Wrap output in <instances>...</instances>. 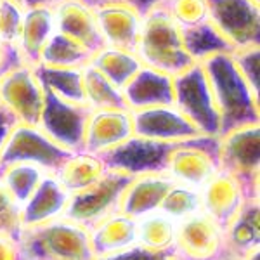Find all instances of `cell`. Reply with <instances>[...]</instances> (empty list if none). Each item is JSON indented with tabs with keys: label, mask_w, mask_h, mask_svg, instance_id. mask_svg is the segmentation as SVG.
I'll use <instances>...</instances> for the list:
<instances>
[{
	"label": "cell",
	"mask_w": 260,
	"mask_h": 260,
	"mask_svg": "<svg viewBox=\"0 0 260 260\" xmlns=\"http://www.w3.org/2000/svg\"><path fill=\"white\" fill-rule=\"evenodd\" d=\"M231 52H219L200 62L220 115V136L243 125L260 123V98L241 77Z\"/></svg>",
	"instance_id": "cell-1"
},
{
	"label": "cell",
	"mask_w": 260,
	"mask_h": 260,
	"mask_svg": "<svg viewBox=\"0 0 260 260\" xmlns=\"http://www.w3.org/2000/svg\"><path fill=\"white\" fill-rule=\"evenodd\" d=\"M134 54L142 66L172 78L196 64L186 50L182 31L160 4L142 14V26Z\"/></svg>",
	"instance_id": "cell-2"
},
{
	"label": "cell",
	"mask_w": 260,
	"mask_h": 260,
	"mask_svg": "<svg viewBox=\"0 0 260 260\" xmlns=\"http://www.w3.org/2000/svg\"><path fill=\"white\" fill-rule=\"evenodd\" d=\"M18 248L23 260H95L89 229L64 217L23 228Z\"/></svg>",
	"instance_id": "cell-3"
},
{
	"label": "cell",
	"mask_w": 260,
	"mask_h": 260,
	"mask_svg": "<svg viewBox=\"0 0 260 260\" xmlns=\"http://www.w3.org/2000/svg\"><path fill=\"white\" fill-rule=\"evenodd\" d=\"M219 169L241 182L248 200L260 198V123L243 125L217 137Z\"/></svg>",
	"instance_id": "cell-4"
},
{
	"label": "cell",
	"mask_w": 260,
	"mask_h": 260,
	"mask_svg": "<svg viewBox=\"0 0 260 260\" xmlns=\"http://www.w3.org/2000/svg\"><path fill=\"white\" fill-rule=\"evenodd\" d=\"M132 180L128 174L108 170L94 186L70 196L64 219L85 229H92L101 220L120 212L121 196Z\"/></svg>",
	"instance_id": "cell-5"
},
{
	"label": "cell",
	"mask_w": 260,
	"mask_h": 260,
	"mask_svg": "<svg viewBox=\"0 0 260 260\" xmlns=\"http://www.w3.org/2000/svg\"><path fill=\"white\" fill-rule=\"evenodd\" d=\"M174 106L207 137L220 136V115L200 62L174 77Z\"/></svg>",
	"instance_id": "cell-6"
},
{
	"label": "cell",
	"mask_w": 260,
	"mask_h": 260,
	"mask_svg": "<svg viewBox=\"0 0 260 260\" xmlns=\"http://www.w3.org/2000/svg\"><path fill=\"white\" fill-rule=\"evenodd\" d=\"M71 154L56 144L39 125L18 123L0 153V169L14 163H33L49 174H57Z\"/></svg>",
	"instance_id": "cell-7"
},
{
	"label": "cell",
	"mask_w": 260,
	"mask_h": 260,
	"mask_svg": "<svg viewBox=\"0 0 260 260\" xmlns=\"http://www.w3.org/2000/svg\"><path fill=\"white\" fill-rule=\"evenodd\" d=\"M172 260H233L224 229L205 212L177 222L175 240L169 250Z\"/></svg>",
	"instance_id": "cell-8"
},
{
	"label": "cell",
	"mask_w": 260,
	"mask_h": 260,
	"mask_svg": "<svg viewBox=\"0 0 260 260\" xmlns=\"http://www.w3.org/2000/svg\"><path fill=\"white\" fill-rule=\"evenodd\" d=\"M210 24L233 50L260 45V6L253 0H207Z\"/></svg>",
	"instance_id": "cell-9"
},
{
	"label": "cell",
	"mask_w": 260,
	"mask_h": 260,
	"mask_svg": "<svg viewBox=\"0 0 260 260\" xmlns=\"http://www.w3.org/2000/svg\"><path fill=\"white\" fill-rule=\"evenodd\" d=\"M44 110L39 127L61 148L70 153H80L83 151L90 110L85 104L71 103L47 89H44Z\"/></svg>",
	"instance_id": "cell-10"
},
{
	"label": "cell",
	"mask_w": 260,
	"mask_h": 260,
	"mask_svg": "<svg viewBox=\"0 0 260 260\" xmlns=\"http://www.w3.org/2000/svg\"><path fill=\"white\" fill-rule=\"evenodd\" d=\"M179 142H161L132 136L120 146L99 154L106 170L123 172L130 177L146 174H160L167 170L170 153Z\"/></svg>",
	"instance_id": "cell-11"
},
{
	"label": "cell",
	"mask_w": 260,
	"mask_h": 260,
	"mask_svg": "<svg viewBox=\"0 0 260 260\" xmlns=\"http://www.w3.org/2000/svg\"><path fill=\"white\" fill-rule=\"evenodd\" d=\"M219 170L217 137H200L179 142L170 153L165 172L174 182L201 189Z\"/></svg>",
	"instance_id": "cell-12"
},
{
	"label": "cell",
	"mask_w": 260,
	"mask_h": 260,
	"mask_svg": "<svg viewBox=\"0 0 260 260\" xmlns=\"http://www.w3.org/2000/svg\"><path fill=\"white\" fill-rule=\"evenodd\" d=\"M44 98V87L33 66L21 64L0 80V103L23 125H39Z\"/></svg>",
	"instance_id": "cell-13"
},
{
	"label": "cell",
	"mask_w": 260,
	"mask_h": 260,
	"mask_svg": "<svg viewBox=\"0 0 260 260\" xmlns=\"http://www.w3.org/2000/svg\"><path fill=\"white\" fill-rule=\"evenodd\" d=\"M134 136L161 142H186L207 137L175 106H156L130 111Z\"/></svg>",
	"instance_id": "cell-14"
},
{
	"label": "cell",
	"mask_w": 260,
	"mask_h": 260,
	"mask_svg": "<svg viewBox=\"0 0 260 260\" xmlns=\"http://www.w3.org/2000/svg\"><path fill=\"white\" fill-rule=\"evenodd\" d=\"M92 11L104 45L134 52L142 26L141 12L128 4H103Z\"/></svg>",
	"instance_id": "cell-15"
},
{
	"label": "cell",
	"mask_w": 260,
	"mask_h": 260,
	"mask_svg": "<svg viewBox=\"0 0 260 260\" xmlns=\"http://www.w3.org/2000/svg\"><path fill=\"white\" fill-rule=\"evenodd\" d=\"M200 194L203 212L215 220L222 229H225L233 222L248 200L240 180L222 170L217 172L201 187Z\"/></svg>",
	"instance_id": "cell-16"
},
{
	"label": "cell",
	"mask_w": 260,
	"mask_h": 260,
	"mask_svg": "<svg viewBox=\"0 0 260 260\" xmlns=\"http://www.w3.org/2000/svg\"><path fill=\"white\" fill-rule=\"evenodd\" d=\"M54 18L57 33L78 42L92 54L106 47L99 33L94 11L83 0H59L54 6Z\"/></svg>",
	"instance_id": "cell-17"
},
{
	"label": "cell",
	"mask_w": 260,
	"mask_h": 260,
	"mask_svg": "<svg viewBox=\"0 0 260 260\" xmlns=\"http://www.w3.org/2000/svg\"><path fill=\"white\" fill-rule=\"evenodd\" d=\"M134 136L130 110H99L90 111L87 121L83 151L90 154H103L128 137Z\"/></svg>",
	"instance_id": "cell-18"
},
{
	"label": "cell",
	"mask_w": 260,
	"mask_h": 260,
	"mask_svg": "<svg viewBox=\"0 0 260 260\" xmlns=\"http://www.w3.org/2000/svg\"><path fill=\"white\" fill-rule=\"evenodd\" d=\"M121 94L130 111L174 106V78L141 66L139 71L121 87Z\"/></svg>",
	"instance_id": "cell-19"
},
{
	"label": "cell",
	"mask_w": 260,
	"mask_h": 260,
	"mask_svg": "<svg viewBox=\"0 0 260 260\" xmlns=\"http://www.w3.org/2000/svg\"><path fill=\"white\" fill-rule=\"evenodd\" d=\"M70 192L62 187L56 174H45L35 192L21 207L23 228H33L45 222L61 219L68 207Z\"/></svg>",
	"instance_id": "cell-20"
},
{
	"label": "cell",
	"mask_w": 260,
	"mask_h": 260,
	"mask_svg": "<svg viewBox=\"0 0 260 260\" xmlns=\"http://www.w3.org/2000/svg\"><path fill=\"white\" fill-rule=\"evenodd\" d=\"M54 6L42 4V6L24 7L23 24H21V33L18 39V49L23 64H39L42 50L47 45L50 37L56 33Z\"/></svg>",
	"instance_id": "cell-21"
},
{
	"label": "cell",
	"mask_w": 260,
	"mask_h": 260,
	"mask_svg": "<svg viewBox=\"0 0 260 260\" xmlns=\"http://www.w3.org/2000/svg\"><path fill=\"white\" fill-rule=\"evenodd\" d=\"M172 184L174 179L167 172L132 177L121 196L120 212L137 219L141 215L158 210Z\"/></svg>",
	"instance_id": "cell-22"
},
{
	"label": "cell",
	"mask_w": 260,
	"mask_h": 260,
	"mask_svg": "<svg viewBox=\"0 0 260 260\" xmlns=\"http://www.w3.org/2000/svg\"><path fill=\"white\" fill-rule=\"evenodd\" d=\"M95 258L128 250L137 245V222L127 213L116 212L89 229Z\"/></svg>",
	"instance_id": "cell-23"
},
{
	"label": "cell",
	"mask_w": 260,
	"mask_h": 260,
	"mask_svg": "<svg viewBox=\"0 0 260 260\" xmlns=\"http://www.w3.org/2000/svg\"><path fill=\"white\" fill-rule=\"evenodd\" d=\"M225 245L233 260L260 250V198L246 200L233 222L224 229Z\"/></svg>",
	"instance_id": "cell-24"
},
{
	"label": "cell",
	"mask_w": 260,
	"mask_h": 260,
	"mask_svg": "<svg viewBox=\"0 0 260 260\" xmlns=\"http://www.w3.org/2000/svg\"><path fill=\"white\" fill-rule=\"evenodd\" d=\"M106 165L99 154H90L85 151L73 153L61 167L56 177L59 179L66 191L71 194L80 192L87 187L94 186L98 180L106 174Z\"/></svg>",
	"instance_id": "cell-25"
},
{
	"label": "cell",
	"mask_w": 260,
	"mask_h": 260,
	"mask_svg": "<svg viewBox=\"0 0 260 260\" xmlns=\"http://www.w3.org/2000/svg\"><path fill=\"white\" fill-rule=\"evenodd\" d=\"M83 103L90 111L99 110H128L121 89L111 83L92 64L82 68Z\"/></svg>",
	"instance_id": "cell-26"
},
{
	"label": "cell",
	"mask_w": 260,
	"mask_h": 260,
	"mask_svg": "<svg viewBox=\"0 0 260 260\" xmlns=\"http://www.w3.org/2000/svg\"><path fill=\"white\" fill-rule=\"evenodd\" d=\"M89 64L94 66L99 73H103L118 89H121L142 66L132 50L116 47H103L92 56Z\"/></svg>",
	"instance_id": "cell-27"
},
{
	"label": "cell",
	"mask_w": 260,
	"mask_h": 260,
	"mask_svg": "<svg viewBox=\"0 0 260 260\" xmlns=\"http://www.w3.org/2000/svg\"><path fill=\"white\" fill-rule=\"evenodd\" d=\"M137 245L153 251H167L172 248L177 231V220H174L161 210L149 212L136 219Z\"/></svg>",
	"instance_id": "cell-28"
},
{
	"label": "cell",
	"mask_w": 260,
	"mask_h": 260,
	"mask_svg": "<svg viewBox=\"0 0 260 260\" xmlns=\"http://www.w3.org/2000/svg\"><path fill=\"white\" fill-rule=\"evenodd\" d=\"M92 56L94 54L89 49L56 31L42 50L39 64L52 66V68L82 70L90 62Z\"/></svg>",
	"instance_id": "cell-29"
},
{
	"label": "cell",
	"mask_w": 260,
	"mask_h": 260,
	"mask_svg": "<svg viewBox=\"0 0 260 260\" xmlns=\"http://www.w3.org/2000/svg\"><path fill=\"white\" fill-rule=\"evenodd\" d=\"M44 89L50 90L59 98L71 103H83L82 90V70L75 68H52V66L37 64L33 66Z\"/></svg>",
	"instance_id": "cell-30"
},
{
	"label": "cell",
	"mask_w": 260,
	"mask_h": 260,
	"mask_svg": "<svg viewBox=\"0 0 260 260\" xmlns=\"http://www.w3.org/2000/svg\"><path fill=\"white\" fill-rule=\"evenodd\" d=\"M45 174L49 172L33 165V163H14V165L0 169V180L9 189L12 198L18 201L19 207H23L39 187Z\"/></svg>",
	"instance_id": "cell-31"
},
{
	"label": "cell",
	"mask_w": 260,
	"mask_h": 260,
	"mask_svg": "<svg viewBox=\"0 0 260 260\" xmlns=\"http://www.w3.org/2000/svg\"><path fill=\"white\" fill-rule=\"evenodd\" d=\"M182 40L186 45V50L194 62H201L210 56H215L219 52H231L228 42L219 35V31L210 24V21L201 26L191 28L182 31Z\"/></svg>",
	"instance_id": "cell-32"
},
{
	"label": "cell",
	"mask_w": 260,
	"mask_h": 260,
	"mask_svg": "<svg viewBox=\"0 0 260 260\" xmlns=\"http://www.w3.org/2000/svg\"><path fill=\"white\" fill-rule=\"evenodd\" d=\"M158 210L167 213V215L177 222L187 219V217L194 215V213L203 212L200 189L186 186V184L174 182L169 192H167V196L163 198Z\"/></svg>",
	"instance_id": "cell-33"
},
{
	"label": "cell",
	"mask_w": 260,
	"mask_h": 260,
	"mask_svg": "<svg viewBox=\"0 0 260 260\" xmlns=\"http://www.w3.org/2000/svg\"><path fill=\"white\" fill-rule=\"evenodd\" d=\"M160 6L180 31L201 26L210 21L207 0H160Z\"/></svg>",
	"instance_id": "cell-34"
},
{
	"label": "cell",
	"mask_w": 260,
	"mask_h": 260,
	"mask_svg": "<svg viewBox=\"0 0 260 260\" xmlns=\"http://www.w3.org/2000/svg\"><path fill=\"white\" fill-rule=\"evenodd\" d=\"M231 56L251 92L260 98V45L236 49L231 52Z\"/></svg>",
	"instance_id": "cell-35"
},
{
	"label": "cell",
	"mask_w": 260,
	"mask_h": 260,
	"mask_svg": "<svg viewBox=\"0 0 260 260\" xmlns=\"http://www.w3.org/2000/svg\"><path fill=\"white\" fill-rule=\"evenodd\" d=\"M21 229H23L21 207L0 180V236H7L18 241Z\"/></svg>",
	"instance_id": "cell-36"
},
{
	"label": "cell",
	"mask_w": 260,
	"mask_h": 260,
	"mask_svg": "<svg viewBox=\"0 0 260 260\" xmlns=\"http://www.w3.org/2000/svg\"><path fill=\"white\" fill-rule=\"evenodd\" d=\"M24 7L14 0H0V39L18 45Z\"/></svg>",
	"instance_id": "cell-37"
},
{
	"label": "cell",
	"mask_w": 260,
	"mask_h": 260,
	"mask_svg": "<svg viewBox=\"0 0 260 260\" xmlns=\"http://www.w3.org/2000/svg\"><path fill=\"white\" fill-rule=\"evenodd\" d=\"M95 260H172V258H170L169 250L153 251V250L144 248V246H141V245H136L128 250L106 255V257H98Z\"/></svg>",
	"instance_id": "cell-38"
},
{
	"label": "cell",
	"mask_w": 260,
	"mask_h": 260,
	"mask_svg": "<svg viewBox=\"0 0 260 260\" xmlns=\"http://www.w3.org/2000/svg\"><path fill=\"white\" fill-rule=\"evenodd\" d=\"M23 64L19 49L16 44L0 39V80Z\"/></svg>",
	"instance_id": "cell-39"
},
{
	"label": "cell",
	"mask_w": 260,
	"mask_h": 260,
	"mask_svg": "<svg viewBox=\"0 0 260 260\" xmlns=\"http://www.w3.org/2000/svg\"><path fill=\"white\" fill-rule=\"evenodd\" d=\"M18 123H19L18 118H16L6 106L0 104V153H2V149H4V146H6L7 139H9L11 132L14 130V127Z\"/></svg>",
	"instance_id": "cell-40"
},
{
	"label": "cell",
	"mask_w": 260,
	"mask_h": 260,
	"mask_svg": "<svg viewBox=\"0 0 260 260\" xmlns=\"http://www.w3.org/2000/svg\"><path fill=\"white\" fill-rule=\"evenodd\" d=\"M87 6L95 7V6H103V4H128V6L136 7L141 14H146L151 7L158 6L160 0H83Z\"/></svg>",
	"instance_id": "cell-41"
},
{
	"label": "cell",
	"mask_w": 260,
	"mask_h": 260,
	"mask_svg": "<svg viewBox=\"0 0 260 260\" xmlns=\"http://www.w3.org/2000/svg\"><path fill=\"white\" fill-rule=\"evenodd\" d=\"M0 260H23L18 248V241L7 236H0Z\"/></svg>",
	"instance_id": "cell-42"
},
{
	"label": "cell",
	"mask_w": 260,
	"mask_h": 260,
	"mask_svg": "<svg viewBox=\"0 0 260 260\" xmlns=\"http://www.w3.org/2000/svg\"><path fill=\"white\" fill-rule=\"evenodd\" d=\"M14 2L21 4L23 7H31V6H42V4L54 6V4H57V0H14Z\"/></svg>",
	"instance_id": "cell-43"
},
{
	"label": "cell",
	"mask_w": 260,
	"mask_h": 260,
	"mask_svg": "<svg viewBox=\"0 0 260 260\" xmlns=\"http://www.w3.org/2000/svg\"><path fill=\"white\" fill-rule=\"evenodd\" d=\"M241 260H260V250L251 251L250 255H246V257H245V258H241Z\"/></svg>",
	"instance_id": "cell-44"
},
{
	"label": "cell",
	"mask_w": 260,
	"mask_h": 260,
	"mask_svg": "<svg viewBox=\"0 0 260 260\" xmlns=\"http://www.w3.org/2000/svg\"><path fill=\"white\" fill-rule=\"evenodd\" d=\"M253 2H255V4H258V6H260V0H253Z\"/></svg>",
	"instance_id": "cell-45"
},
{
	"label": "cell",
	"mask_w": 260,
	"mask_h": 260,
	"mask_svg": "<svg viewBox=\"0 0 260 260\" xmlns=\"http://www.w3.org/2000/svg\"><path fill=\"white\" fill-rule=\"evenodd\" d=\"M57 2H59V0H57Z\"/></svg>",
	"instance_id": "cell-46"
},
{
	"label": "cell",
	"mask_w": 260,
	"mask_h": 260,
	"mask_svg": "<svg viewBox=\"0 0 260 260\" xmlns=\"http://www.w3.org/2000/svg\"><path fill=\"white\" fill-rule=\"evenodd\" d=\"M0 104H2V103H0Z\"/></svg>",
	"instance_id": "cell-47"
}]
</instances>
